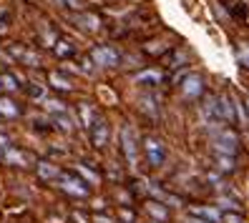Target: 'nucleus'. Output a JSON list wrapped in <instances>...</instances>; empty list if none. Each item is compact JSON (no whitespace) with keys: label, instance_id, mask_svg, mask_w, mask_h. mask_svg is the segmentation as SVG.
<instances>
[{"label":"nucleus","instance_id":"26","mask_svg":"<svg viewBox=\"0 0 249 223\" xmlns=\"http://www.w3.org/2000/svg\"><path fill=\"white\" fill-rule=\"evenodd\" d=\"M78 173L86 178V181H91V183H98V175L91 171V168H86V166H78Z\"/></svg>","mask_w":249,"mask_h":223},{"label":"nucleus","instance_id":"5","mask_svg":"<svg viewBox=\"0 0 249 223\" xmlns=\"http://www.w3.org/2000/svg\"><path fill=\"white\" fill-rule=\"evenodd\" d=\"M121 145H124L126 160L131 163V166H134L136 158H139V151H136V130L131 128V126H126V128L121 130Z\"/></svg>","mask_w":249,"mask_h":223},{"label":"nucleus","instance_id":"34","mask_svg":"<svg viewBox=\"0 0 249 223\" xmlns=\"http://www.w3.org/2000/svg\"><path fill=\"white\" fill-rule=\"evenodd\" d=\"M186 223H207V221H199V218H189Z\"/></svg>","mask_w":249,"mask_h":223},{"label":"nucleus","instance_id":"37","mask_svg":"<svg viewBox=\"0 0 249 223\" xmlns=\"http://www.w3.org/2000/svg\"><path fill=\"white\" fill-rule=\"evenodd\" d=\"M5 28H8V25H3V23H0V33H3V31H5Z\"/></svg>","mask_w":249,"mask_h":223},{"label":"nucleus","instance_id":"36","mask_svg":"<svg viewBox=\"0 0 249 223\" xmlns=\"http://www.w3.org/2000/svg\"><path fill=\"white\" fill-rule=\"evenodd\" d=\"M96 223H111L108 218H96Z\"/></svg>","mask_w":249,"mask_h":223},{"label":"nucleus","instance_id":"28","mask_svg":"<svg viewBox=\"0 0 249 223\" xmlns=\"http://www.w3.org/2000/svg\"><path fill=\"white\" fill-rule=\"evenodd\" d=\"M8 148H10V141H8L5 136H0V160H3V156H5Z\"/></svg>","mask_w":249,"mask_h":223},{"label":"nucleus","instance_id":"21","mask_svg":"<svg viewBox=\"0 0 249 223\" xmlns=\"http://www.w3.org/2000/svg\"><path fill=\"white\" fill-rule=\"evenodd\" d=\"M53 50H55L58 58H68V55H73V46H71L68 40H58L55 46H53Z\"/></svg>","mask_w":249,"mask_h":223},{"label":"nucleus","instance_id":"25","mask_svg":"<svg viewBox=\"0 0 249 223\" xmlns=\"http://www.w3.org/2000/svg\"><path fill=\"white\" fill-rule=\"evenodd\" d=\"M20 61H23L25 65H38V63H40V61H38V55H36V53H31V50H23Z\"/></svg>","mask_w":249,"mask_h":223},{"label":"nucleus","instance_id":"8","mask_svg":"<svg viewBox=\"0 0 249 223\" xmlns=\"http://www.w3.org/2000/svg\"><path fill=\"white\" fill-rule=\"evenodd\" d=\"M3 160H5V163H10V166H20V168H25V166H33V163H36V158H33L31 153L20 151V148H13V145L5 151Z\"/></svg>","mask_w":249,"mask_h":223},{"label":"nucleus","instance_id":"16","mask_svg":"<svg viewBox=\"0 0 249 223\" xmlns=\"http://www.w3.org/2000/svg\"><path fill=\"white\" fill-rule=\"evenodd\" d=\"M136 83H143V85H156L161 83V73L159 70H143L136 76Z\"/></svg>","mask_w":249,"mask_h":223},{"label":"nucleus","instance_id":"35","mask_svg":"<svg viewBox=\"0 0 249 223\" xmlns=\"http://www.w3.org/2000/svg\"><path fill=\"white\" fill-rule=\"evenodd\" d=\"M76 221H78V223H86V218H83L81 213H76Z\"/></svg>","mask_w":249,"mask_h":223},{"label":"nucleus","instance_id":"22","mask_svg":"<svg viewBox=\"0 0 249 223\" xmlns=\"http://www.w3.org/2000/svg\"><path fill=\"white\" fill-rule=\"evenodd\" d=\"M43 106H46V111H51V113H66V106L61 100H55V98H43Z\"/></svg>","mask_w":249,"mask_h":223},{"label":"nucleus","instance_id":"10","mask_svg":"<svg viewBox=\"0 0 249 223\" xmlns=\"http://www.w3.org/2000/svg\"><path fill=\"white\" fill-rule=\"evenodd\" d=\"M108 136H111V130H108V123L106 121H101V118H96V123L91 126V141L96 148H104L108 143Z\"/></svg>","mask_w":249,"mask_h":223},{"label":"nucleus","instance_id":"18","mask_svg":"<svg viewBox=\"0 0 249 223\" xmlns=\"http://www.w3.org/2000/svg\"><path fill=\"white\" fill-rule=\"evenodd\" d=\"M20 111H18V106L13 103L10 98H0V115H5V118H16Z\"/></svg>","mask_w":249,"mask_h":223},{"label":"nucleus","instance_id":"11","mask_svg":"<svg viewBox=\"0 0 249 223\" xmlns=\"http://www.w3.org/2000/svg\"><path fill=\"white\" fill-rule=\"evenodd\" d=\"M36 166H38V175L43 178V181H53V178H61V171H58L53 163H48V160H36Z\"/></svg>","mask_w":249,"mask_h":223},{"label":"nucleus","instance_id":"31","mask_svg":"<svg viewBox=\"0 0 249 223\" xmlns=\"http://www.w3.org/2000/svg\"><path fill=\"white\" fill-rule=\"evenodd\" d=\"M28 93H31L33 98H43V88L40 85H31V88H28Z\"/></svg>","mask_w":249,"mask_h":223},{"label":"nucleus","instance_id":"2","mask_svg":"<svg viewBox=\"0 0 249 223\" xmlns=\"http://www.w3.org/2000/svg\"><path fill=\"white\" fill-rule=\"evenodd\" d=\"M237 145H239V138L237 133L229 130V128H222L214 133V153H229L234 156L237 153Z\"/></svg>","mask_w":249,"mask_h":223},{"label":"nucleus","instance_id":"7","mask_svg":"<svg viewBox=\"0 0 249 223\" xmlns=\"http://www.w3.org/2000/svg\"><path fill=\"white\" fill-rule=\"evenodd\" d=\"M61 188L66 193H71V196H76V198L89 196V186H86L81 178H76V175H61Z\"/></svg>","mask_w":249,"mask_h":223},{"label":"nucleus","instance_id":"12","mask_svg":"<svg viewBox=\"0 0 249 223\" xmlns=\"http://www.w3.org/2000/svg\"><path fill=\"white\" fill-rule=\"evenodd\" d=\"M214 163H216V168L219 171H234V168H237V160H234V156H229V153H214Z\"/></svg>","mask_w":249,"mask_h":223},{"label":"nucleus","instance_id":"3","mask_svg":"<svg viewBox=\"0 0 249 223\" xmlns=\"http://www.w3.org/2000/svg\"><path fill=\"white\" fill-rule=\"evenodd\" d=\"M216 113H219V121L237 123V100H234L229 93H222L216 98Z\"/></svg>","mask_w":249,"mask_h":223},{"label":"nucleus","instance_id":"17","mask_svg":"<svg viewBox=\"0 0 249 223\" xmlns=\"http://www.w3.org/2000/svg\"><path fill=\"white\" fill-rule=\"evenodd\" d=\"M216 208H219V211H229V213H239L242 211V206H237V201H231L227 196H219L216 198Z\"/></svg>","mask_w":249,"mask_h":223},{"label":"nucleus","instance_id":"4","mask_svg":"<svg viewBox=\"0 0 249 223\" xmlns=\"http://www.w3.org/2000/svg\"><path fill=\"white\" fill-rule=\"evenodd\" d=\"M91 61L96 65L113 68V65H119V53H116L113 48H108V46H98V48L91 50Z\"/></svg>","mask_w":249,"mask_h":223},{"label":"nucleus","instance_id":"6","mask_svg":"<svg viewBox=\"0 0 249 223\" xmlns=\"http://www.w3.org/2000/svg\"><path fill=\"white\" fill-rule=\"evenodd\" d=\"M192 218H199V221H207V223H222V211L216 206H192L189 208Z\"/></svg>","mask_w":249,"mask_h":223},{"label":"nucleus","instance_id":"9","mask_svg":"<svg viewBox=\"0 0 249 223\" xmlns=\"http://www.w3.org/2000/svg\"><path fill=\"white\" fill-rule=\"evenodd\" d=\"M181 91H184V96L186 98H199L201 93H204V83H201V76L199 73H189V76L184 78V83H181Z\"/></svg>","mask_w":249,"mask_h":223},{"label":"nucleus","instance_id":"1","mask_svg":"<svg viewBox=\"0 0 249 223\" xmlns=\"http://www.w3.org/2000/svg\"><path fill=\"white\" fill-rule=\"evenodd\" d=\"M143 156L149 160V166L159 168V166H164V160H166V145L154 136H146L143 138Z\"/></svg>","mask_w":249,"mask_h":223},{"label":"nucleus","instance_id":"13","mask_svg":"<svg viewBox=\"0 0 249 223\" xmlns=\"http://www.w3.org/2000/svg\"><path fill=\"white\" fill-rule=\"evenodd\" d=\"M146 211H149V216L154 221H169V211L164 208V203H159V201H149L146 203Z\"/></svg>","mask_w":249,"mask_h":223},{"label":"nucleus","instance_id":"29","mask_svg":"<svg viewBox=\"0 0 249 223\" xmlns=\"http://www.w3.org/2000/svg\"><path fill=\"white\" fill-rule=\"evenodd\" d=\"M81 70L83 73H91L93 70V61H91V58H83V61H81Z\"/></svg>","mask_w":249,"mask_h":223},{"label":"nucleus","instance_id":"30","mask_svg":"<svg viewBox=\"0 0 249 223\" xmlns=\"http://www.w3.org/2000/svg\"><path fill=\"white\" fill-rule=\"evenodd\" d=\"M224 221H227V223H244L239 213H227V216H224Z\"/></svg>","mask_w":249,"mask_h":223},{"label":"nucleus","instance_id":"32","mask_svg":"<svg viewBox=\"0 0 249 223\" xmlns=\"http://www.w3.org/2000/svg\"><path fill=\"white\" fill-rule=\"evenodd\" d=\"M121 218H124V221H134V213H131V211H126V208H124V211H121Z\"/></svg>","mask_w":249,"mask_h":223},{"label":"nucleus","instance_id":"14","mask_svg":"<svg viewBox=\"0 0 249 223\" xmlns=\"http://www.w3.org/2000/svg\"><path fill=\"white\" fill-rule=\"evenodd\" d=\"M76 23L83 28V31H98V28H101V20L96 18V16H91V13H81V16L76 18Z\"/></svg>","mask_w":249,"mask_h":223},{"label":"nucleus","instance_id":"19","mask_svg":"<svg viewBox=\"0 0 249 223\" xmlns=\"http://www.w3.org/2000/svg\"><path fill=\"white\" fill-rule=\"evenodd\" d=\"M237 63L242 68H249V43H244V40L237 43Z\"/></svg>","mask_w":249,"mask_h":223},{"label":"nucleus","instance_id":"24","mask_svg":"<svg viewBox=\"0 0 249 223\" xmlns=\"http://www.w3.org/2000/svg\"><path fill=\"white\" fill-rule=\"evenodd\" d=\"M0 88H3V91H18V80H16V76H10V73L0 76Z\"/></svg>","mask_w":249,"mask_h":223},{"label":"nucleus","instance_id":"20","mask_svg":"<svg viewBox=\"0 0 249 223\" xmlns=\"http://www.w3.org/2000/svg\"><path fill=\"white\" fill-rule=\"evenodd\" d=\"M48 80H51V85H53V88H58V91H71V88H73V85H71V80H68V78H63L61 73H51Z\"/></svg>","mask_w":249,"mask_h":223},{"label":"nucleus","instance_id":"33","mask_svg":"<svg viewBox=\"0 0 249 223\" xmlns=\"http://www.w3.org/2000/svg\"><path fill=\"white\" fill-rule=\"evenodd\" d=\"M244 111H247V115H249V96L244 98Z\"/></svg>","mask_w":249,"mask_h":223},{"label":"nucleus","instance_id":"23","mask_svg":"<svg viewBox=\"0 0 249 223\" xmlns=\"http://www.w3.org/2000/svg\"><path fill=\"white\" fill-rule=\"evenodd\" d=\"M53 121H55V126L61 128V130H68V133L73 130V121H71V115H68V113H58Z\"/></svg>","mask_w":249,"mask_h":223},{"label":"nucleus","instance_id":"15","mask_svg":"<svg viewBox=\"0 0 249 223\" xmlns=\"http://www.w3.org/2000/svg\"><path fill=\"white\" fill-rule=\"evenodd\" d=\"M78 113H81V126L91 128V126L96 123V113H93V108L89 106V103H81V106H78Z\"/></svg>","mask_w":249,"mask_h":223},{"label":"nucleus","instance_id":"27","mask_svg":"<svg viewBox=\"0 0 249 223\" xmlns=\"http://www.w3.org/2000/svg\"><path fill=\"white\" fill-rule=\"evenodd\" d=\"M58 5L71 8V10H78V8H81V0H58Z\"/></svg>","mask_w":249,"mask_h":223}]
</instances>
